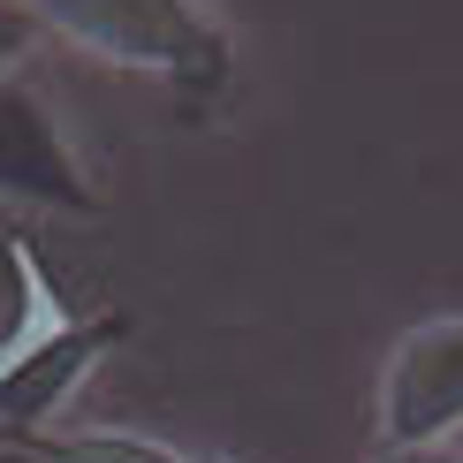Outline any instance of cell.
<instances>
[{
	"instance_id": "5b68a950",
	"label": "cell",
	"mask_w": 463,
	"mask_h": 463,
	"mask_svg": "<svg viewBox=\"0 0 463 463\" xmlns=\"http://www.w3.org/2000/svg\"><path fill=\"white\" fill-rule=\"evenodd\" d=\"M24 463H205L175 449V440H152V433H129V426H53V433H31V440H8Z\"/></svg>"
},
{
	"instance_id": "277c9868",
	"label": "cell",
	"mask_w": 463,
	"mask_h": 463,
	"mask_svg": "<svg viewBox=\"0 0 463 463\" xmlns=\"http://www.w3.org/2000/svg\"><path fill=\"white\" fill-rule=\"evenodd\" d=\"M0 198L8 205H38V213H99L84 160H76L61 114H53L24 76H0Z\"/></svg>"
},
{
	"instance_id": "7a4b0ae2",
	"label": "cell",
	"mask_w": 463,
	"mask_h": 463,
	"mask_svg": "<svg viewBox=\"0 0 463 463\" xmlns=\"http://www.w3.org/2000/svg\"><path fill=\"white\" fill-rule=\"evenodd\" d=\"M53 304H61V297H53ZM53 304L38 297V319L8 342V350H0V440L46 433L53 418L76 402V388L91 380V364L129 335L122 312L69 319V312H53Z\"/></svg>"
},
{
	"instance_id": "ba28073f",
	"label": "cell",
	"mask_w": 463,
	"mask_h": 463,
	"mask_svg": "<svg viewBox=\"0 0 463 463\" xmlns=\"http://www.w3.org/2000/svg\"><path fill=\"white\" fill-rule=\"evenodd\" d=\"M205 463H236V456H205Z\"/></svg>"
},
{
	"instance_id": "6da1fadb",
	"label": "cell",
	"mask_w": 463,
	"mask_h": 463,
	"mask_svg": "<svg viewBox=\"0 0 463 463\" xmlns=\"http://www.w3.org/2000/svg\"><path fill=\"white\" fill-rule=\"evenodd\" d=\"M31 24L99 53L114 69H145L183 99H221L236 76V38L205 0H24Z\"/></svg>"
},
{
	"instance_id": "3957f363",
	"label": "cell",
	"mask_w": 463,
	"mask_h": 463,
	"mask_svg": "<svg viewBox=\"0 0 463 463\" xmlns=\"http://www.w3.org/2000/svg\"><path fill=\"white\" fill-rule=\"evenodd\" d=\"M463 433V319H426L388 350L373 449H440Z\"/></svg>"
},
{
	"instance_id": "8992f818",
	"label": "cell",
	"mask_w": 463,
	"mask_h": 463,
	"mask_svg": "<svg viewBox=\"0 0 463 463\" xmlns=\"http://www.w3.org/2000/svg\"><path fill=\"white\" fill-rule=\"evenodd\" d=\"M38 38H46V31L31 24V8H24V0H0V76H15V61H24Z\"/></svg>"
},
{
	"instance_id": "52a82bcc",
	"label": "cell",
	"mask_w": 463,
	"mask_h": 463,
	"mask_svg": "<svg viewBox=\"0 0 463 463\" xmlns=\"http://www.w3.org/2000/svg\"><path fill=\"white\" fill-rule=\"evenodd\" d=\"M373 463H463V456L440 440V449H373Z\"/></svg>"
}]
</instances>
